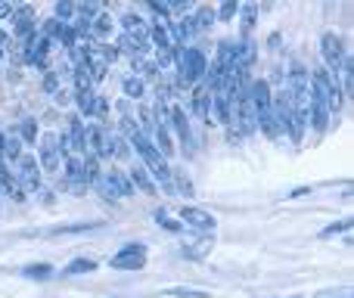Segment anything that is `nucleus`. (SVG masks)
Instances as JSON below:
<instances>
[{"mask_svg":"<svg viewBox=\"0 0 354 298\" xmlns=\"http://www.w3.org/2000/svg\"><path fill=\"white\" fill-rule=\"evenodd\" d=\"M128 177H131V187H134V189H140V193H147V196H159V187H156V180L149 177V171L143 168L140 162L131 165Z\"/></svg>","mask_w":354,"mask_h":298,"instance_id":"13","label":"nucleus"},{"mask_svg":"<svg viewBox=\"0 0 354 298\" xmlns=\"http://www.w3.org/2000/svg\"><path fill=\"white\" fill-rule=\"evenodd\" d=\"M189 16H193V22H196V31H208L214 22H218V16H214V6H196Z\"/></svg>","mask_w":354,"mask_h":298,"instance_id":"21","label":"nucleus"},{"mask_svg":"<svg viewBox=\"0 0 354 298\" xmlns=\"http://www.w3.org/2000/svg\"><path fill=\"white\" fill-rule=\"evenodd\" d=\"M289 298H301V295H289Z\"/></svg>","mask_w":354,"mask_h":298,"instance_id":"37","label":"nucleus"},{"mask_svg":"<svg viewBox=\"0 0 354 298\" xmlns=\"http://www.w3.org/2000/svg\"><path fill=\"white\" fill-rule=\"evenodd\" d=\"M25 277H31V280H47L50 274H53V268L50 264H28V268L22 270Z\"/></svg>","mask_w":354,"mask_h":298,"instance_id":"26","label":"nucleus"},{"mask_svg":"<svg viewBox=\"0 0 354 298\" xmlns=\"http://www.w3.org/2000/svg\"><path fill=\"white\" fill-rule=\"evenodd\" d=\"M103 177H106V183H109V187H112V193H115L118 199H131V196L137 193V189L131 187V177H128V171L115 168V165H112V168H106V171H103Z\"/></svg>","mask_w":354,"mask_h":298,"instance_id":"11","label":"nucleus"},{"mask_svg":"<svg viewBox=\"0 0 354 298\" xmlns=\"http://www.w3.org/2000/svg\"><path fill=\"white\" fill-rule=\"evenodd\" d=\"M93 189H97V193H100V196H103V199H106V202H118V196H115V193H112V187H109V183H106V177H100V180H97V183H93Z\"/></svg>","mask_w":354,"mask_h":298,"instance_id":"32","label":"nucleus"},{"mask_svg":"<svg viewBox=\"0 0 354 298\" xmlns=\"http://www.w3.org/2000/svg\"><path fill=\"white\" fill-rule=\"evenodd\" d=\"M66 134H68L72 156H84V152H87V122H84V118H81V115H68Z\"/></svg>","mask_w":354,"mask_h":298,"instance_id":"10","label":"nucleus"},{"mask_svg":"<svg viewBox=\"0 0 354 298\" xmlns=\"http://www.w3.org/2000/svg\"><path fill=\"white\" fill-rule=\"evenodd\" d=\"M208 249H212V243H208V239H199V243H193V245H183V255L202 258V255H208Z\"/></svg>","mask_w":354,"mask_h":298,"instance_id":"28","label":"nucleus"},{"mask_svg":"<svg viewBox=\"0 0 354 298\" xmlns=\"http://www.w3.org/2000/svg\"><path fill=\"white\" fill-rule=\"evenodd\" d=\"M109 268H115V270H140V268H147V245H140V243L124 245L122 252H115V255L109 258Z\"/></svg>","mask_w":354,"mask_h":298,"instance_id":"7","label":"nucleus"},{"mask_svg":"<svg viewBox=\"0 0 354 298\" xmlns=\"http://www.w3.org/2000/svg\"><path fill=\"white\" fill-rule=\"evenodd\" d=\"M12 134L22 140V147H35V143H37V122H35V118H25L22 124H16V131H12Z\"/></svg>","mask_w":354,"mask_h":298,"instance_id":"22","label":"nucleus"},{"mask_svg":"<svg viewBox=\"0 0 354 298\" xmlns=\"http://www.w3.org/2000/svg\"><path fill=\"white\" fill-rule=\"evenodd\" d=\"M12 16V3H0V19Z\"/></svg>","mask_w":354,"mask_h":298,"instance_id":"36","label":"nucleus"},{"mask_svg":"<svg viewBox=\"0 0 354 298\" xmlns=\"http://www.w3.org/2000/svg\"><path fill=\"white\" fill-rule=\"evenodd\" d=\"M84 156H97L100 162H112L109 158V128L97 122H87V152Z\"/></svg>","mask_w":354,"mask_h":298,"instance_id":"8","label":"nucleus"},{"mask_svg":"<svg viewBox=\"0 0 354 298\" xmlns=\"http://www.w3.org/2000/svg\"><path fill=\"white\" fill-rule=\"evenodd\" d=\"M75 106H78V112H75V115H81L84 122H93V109H97V91H78V93H75Z\"/></svg>","mask_w":354,"mask_h":298,"instance_id":"17","label":"nucleus"},{"mask_svg":"<svg viewBox=\"0 0 354 298\" xmlns=\"http://www.w3.org/2000/svg\"><path fill=\"white\" fill-rule=\"evenodd\" d=\"M320 56H324V68H326V72L336 75L339 66H342V59L348 56L342 35H336V31H324V35H320Z\"/></svg>","mask_w":354,"mask_h":298,"instance_id":"3","label":"nucleus"},{"mask_svg":"<svg viewBox=\"0 0 354 298\" xmlns=\"http://www.w3.org/2000/svg\"><path fill=\"white\" fill-rule=\"evenodd\" d=\"M351 227V221H339V224H333V227H326L320 236H333V233H342V230H348Z\"/></svg>","mask_w":354,"mask_h":298,"instance_id":"34","label":"nucleus"},{"mask_svg":"<svg viewBox=\"0 0 354 298\" xmlns=\"http://www.w3.org/2000/svg\"><path fill=\"white\" fill-rule=\"evenodd\" d=\"M177 221H180L183 230H196V233H214V227H218L214 214L205 212V208H199V205H180Z\"/></svg>","mask_w":354,"mask_h":298,"instance_id":"4","label":"nucleus"},{"mask_svg":"<svg viewBox=\"0 0 354 298\" xmlns=\"http://www.w3.org/2000/svg\"><path fill=\"white\" fill-rule=\"evenodd\" d=\"M168 295H174V298H212L208 292H202V289H187V286H174V289H168Z\"/></svg>","mask_w":354,"mask_h":298,"instance_id":"30","label":"nucleus"},{"mask_svg":"<svg viewBox=\"0 0 354 298\" xmlns=\"http://www.w3.org/2000/svg\"><path fill=\"white\" fill-rule=\"evenodd\" d=\"M81 177H84V187H93L103 177V162L97 156H81Z\"/></svg>","mask_w":354,"mask_h":298,"instance_id":"18","label":"nucleus"},{"mask_svg":"<svg viewBox=\"0 0 354 298\" xmlns=\"http://www.w3.org/2000/svg\"><path fill=\"white\" fill-rule=\"evenodd\" d=\"M236 12H239V3H236V0H227V3H221L218 10H214V16H218L221 22H227V19H233Z\"/></svg>","mask_w":354,"mask_h":298,"instance_id":"29","label":"nucleus"},{"mask_svg":"<svg viewBox=\"0 0 354 298\" xmlns=\"http://www.w3.org/2000/svg\"><path fill=\"white\" fill-rule=\"evenodd\" d=\"M317 298H348V289H326V292H317Z\"/></svg>","mask_w":354,"mask_h":298,"instance_id":"35","label":"nucleus"},{"mask_svg":"<svg viewBox=\"0 0 354 298\" xmlns=\"http://www.w3.org/2000/svg\"><path fill=\"white\" fill-rule=\"evenodd\" d=\"M308 81H311V93L326 106V112H330V115H339L345 97H342V87H339L336 75L326 72L324 66H317L311 75H308Z\"/></svg>","mask_w":354,"mask_h":298,"instance_id":"2","label":"nucleus"},{"mask_svg":"<svg viewBox=\"0 0 354 298\" xmlns=\"http://www.w3.org/2000/svg\"><path fill=\"white\" fill-rule=\"evenodd\" d=\"M16 180L25 193H37L41 189L44 177H41V165H37L35 152H22V158L16 162Z\"/></svg>","mask_w":354,"mask_h":298,"instance_id":"5","label":"nucleus"},{"mask_svg":"<svg viewBox=\"0 0 354 298\" xmlns=\"http://www.w3.org/2000/svg\"><path fill=\"white\" fill-rule=\"evenodd\" d=\"M156 221H159V227H165L168 233H183L180 221H177V218H171V214H168L165 208H159V212H156Z\"/></svg>","mask_w":354,"mask_h":298,"instance_id":"24","label":"nucleus"},{"mask_svg":"<svg viewBox=\"0 0 354 298\" xmlns=\"http://www.w3.org/2000/svg\"><path fill=\"white\" fill-rule=\"evenodd\" d=\"M118 25H122V35H134V37H147V31H149V22L140 12H124L118 19Z\"/></svg>","mask_w":354,"mask_h":298,"instance_id":"15","label":"nucleus"},{"mask_svg":"<svg viewBox=\"0 0 354 298\" xmlns=\"http://www.w3.org/2000/svg\"><path fill=\"white\" fill-rule=\"evenodd\" d=\"M171 183H177V189H180L187 199H193V180H189L187 174H177V171H171Z\"/></svg>","mask_w":354,"mask_h":298,"instance_id":"27","label":"nucleus"},{"mask_svg":"<svg viewBox=\"0 0 354 298\" xmlns=\"http://www.w3.org/2000/svg\"><path fill=\"white\" fill-rule=\"evenodd\" d=\"M122 93L137 103V100H143V93H147V81H140L137 75H124L122 78Z\"/></svg>","mask_w":354,"mask_h":298,"instance_id":"19","label":"nucleus"},{"mask_svg":"<svg viewBox=\"0 0 354 298\" xmlns=\"http://www.w3.org/2000/svg\"><path fill=\"white\" fill-rule=\"evenodd\" d=\"M255 16H258V6H255V3L243 6V22H245V28H252V25H255Z\"/></svg>","mask_w":354,"mask_h":298,"instance_id":"33","label":"nucleus"},{"mask_svg":"<svg viewBox=\"0 0 354 298\" xmlns=\"http://www.w3.org/2000/svg\"><path fill=\"white\" fill-rule=\"evenodd\" d=\"M112 31H115V19H112L109 12L100 10V16L91 22V41H97V44H109Z\"/></svg>","mask_w":354,"mask_h":298,"instance_id":"14","label":"nucleus"},{"mask_svg":"<svg viewBox=\"0 0 354 298\" xmlns=\"http://www.w3.org/2000/svg\"><path fill=\"white\" fill-rule=\"evenodd\" d=\"M174 66H177V84L180 87H196L205 78L208 59L199 47H177L174 53Z\"/></svg>","mask_w":354,"mask_h":298,"instance_id":"1","label":"nucleus"},{"mask_svg":"<svg viewBox=\"0 0 354 298\" xmlns=\"http://www.w3.org/2000/svg\"><path fill=\"white\" fill-rule=\"evenodd\" d=\"M12 37H19V44L28 41L37 31V19H35V6H12Z\"/></svg>","mask_w":354,"mask_h":298,"instance_id":"9","label":"nucleus"},{"mask_svg":"<svg viewBox=\"0 0 354 298\" xmlns=\"http://www.w3.org/2000/svg\"><path fill=\"white\" fill-rule=\"evenodd\" d=\"M37 152V165H41V174H56L62 165V156H59V147H56V134H41V140L35 143Z\"/></svg>","mask_w":354,"mask_h":298,"instance_id":"6","label":"nucleus"},{"mask_svg":"<svg viewBox=\"0 0 354 298\" xmlns=\"http://www.w3.org/2000/svg\"><path fill=\"white\" fill-rule=\"evenodd\" d=\"M115 50H118V56H131V59H147V53H149V41L147 37H134V35H122L115 41Z\"/></svg>","mask_w":354,"mask_h":298,"instance_id":"12","label":"nucleus"},{"mask_svg":"<svg viewBox=\"0 0 354 298\" xmlns=\"http://www.w3.org/2000/svg\"><path fill=\"white\" fill-rule=\"evenodd\" d=\"M44 91H47V93L62 91V75L59 72H47V75H44Z\"/></svg>","mask_w":354,"mask_h":298,"instance_id":"31","label":"nucleus"},{"mask_svg":"<svg viewBox=\"0 0 354 298\" xmlns=\"http://www.w3.org/2000/svg\"><path fill=\"white\" fill-rule=\"evenodd\" d=\"M330 118H333V115L326 112V106L311 93V106H308V128H314V131H326Z\"/></svg>","mask_w":354,"mask_h":298,"instance_id":"16","label":"nucleus"},{"mask_svg":"<svg viewBox=\"0 0 354 298\" xmlns=\"http://www.w3.org/2000/svg\"><path fill=\"white\" fill-rule=\"evenodd\" d=\"M53 19H59V22H72V19H75V3L59 0V3L53 6Z\"/></svg>","mask_w":354,"mask_h":298,"instance_id":"25","label":"nucleus"},{"mask_svg":"<svg viewBox=\"0 0 354 298\" xmlns=\"http://www.w3.org/2000/svg\"><path fill=\"white\" fill-rule=\"evenodd\" d=\"M97 270V261L93 258H75V261H68L66 268H62V277H75V274H93Z\"/></svg>","mask_w":354,"mask_h":298,"instance_id":"23","label":"nucleus"},{"mask_svg":"<svg viewBox=\"0 0 354 298\" xmlns=\"http://www.w3.org/2000/svg\"><path fill=\"white\" fill-rule=\"evenodd\" d=\"M109 158H118V162H124V158H131V147L128 140H124L118 131H109Z\"/></svg>","mask_w":354,"mask_h":298,"instance_id":"20","label":"nucleus"}]
</instances>
